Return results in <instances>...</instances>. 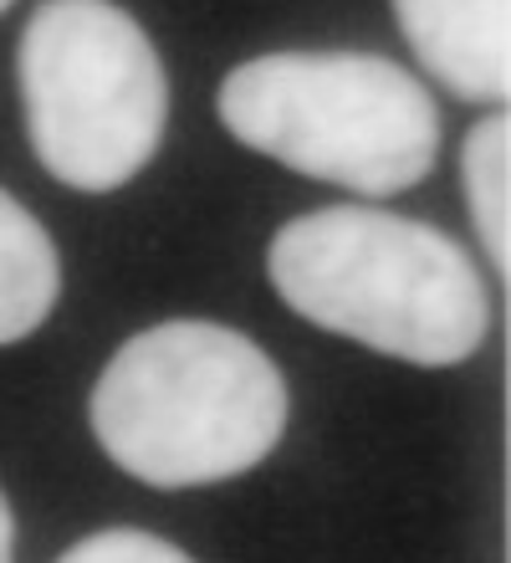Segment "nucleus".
<instances>
[{
	"label": "nucleus",
	"instance_id": "obj_1",
	"mask_svg": "<svg viewBox=\"0 0 511 563\" xmlns=\"http://www.w3.org/2000/svg\"><path fill=\"white\" fill-rule=\"evenodd\" d=\"M271 282L307 323L424 369L486 343L491 297L455 236L374 206L297 216L271 241Z\"/></svg>",
	"mask_w": 511,
	"mask_h": 563
},
{
	"label": "nucleus",
	"instance_id": "obj_2",
	"mask_svg": "<svg viewBox=\"0 0 511 563\" xmlns=\"http://www.w3.org/2000/svg\"><path fill=\"white\" fill-rule=\"evenodd\" d=\"M287 430V385L225 323L175 318L129 339L92 389V435L148 487H210L251 472Z\"/></svg>",
	"mask_w": 511,
	"mask_h": 563
},
{
	"label": "nucleus",
	"instance_id": "obj_3",
	"mask_svg": "<svg viewBox=\"0 0 511 563\" xmlns=\"http://www.w3.org/2000/svg\"><path fill=\"white\" fill-rule=\"evenodd\" d=\"M220 123L266 159L358 195L414 190L440 159V108L414 73L368 52H277L241 62Z\"/></svg>",
	"mask_w": 511,
	"mask_h": 563
},
{
	"label": "nucleus",
	"instance_id": "obj_4",
	"mask_svg": "<svg viewBox=\"0 0 511 563\" xmlns=\"http://www.w3.org/2000/svg\"><path fill=\"white\" fill-rule=\"evenodd\" d=\"M31 148L52 179L88 195L129 185L164 139L169 77L113 0H42L15 52Z\"/></svg>",
	"mask_w": 511,
	"mask_h": 563
},
{
	"label": "nucleus",
	"instance_id": "obj_5",
	"mask_svg": "<svg viewBox=\"0 0 511 563\" xmlns=\"http://www.w3.org/2000/svg\"><path fill=\"white\" fill-rule=\"evenodd\" d=\"M409 52L466 103H507L511 0H395Z\"/></svg>",
	"mask_w": 511,
	"mask_h": 563
},
{
	"label": "nucleus",
	"instance_id": "obj_6",
	"mask_svg": "<svg viewBox=\"0 0 511 563\" xmlns=\"http://www.w3.org/2000/svg\"><path fill=\"white\" fill-rule=\"evenodd\" d=\"M62 292L57 246L21 200L0 190V349L46 323Z\"/></svg>",
	"mask_w": 511,
	"mask_h": 563
},
{
	"label": "nucleus",
	"instance_id": "obj_7",
	"mask_svg": "<svg viewBox=\"0 0 511 563\" xmlns=\"http://www.w3.org/2000/svg\"><path fill=\"white\" fill-rule=\"evenodd\" d=\"M460 179H466L470 221L481 231L491 267L507 272L511 262V119L491 113L476 123L460 148Z\"/></svg>",
	"mask_w": 511,
	"mask_h": 563
},
{
	"label": "nucleus",
	"instance_id": "obj_8",
	"mask_svg": "<svg viewBox=\"0 0 511 563\" xmlns=\"http://www.w3.org/2000/svg\"><path fill=\"white\" fill-rule=\"evenodd\" d=\"M57 563H195L190 553H179L175 543L144 533V528H108L62 553Z\"/></svg>",
	"mask_w": 511,
	"mask_h": 563
},
{
	"label": "nucleus",
	"instance_id": "obj_9",
	"mask_svg": "<svg viewBox=\"0 0 511 563\" xmlns=\"http://www.w3.org/2000/svg\"><path fill=\"white\" fill-rule=\"evenodd\" d=\"M11 553H15V518H11L5 492H0V563H11Z\"/></svg>",
	"mask_w": 511,
	"mask_h": 563
},
{
	"label": "nucleus",
	"instance_id": "obj_10",
	"mask_svg": "<svg viewBox=\"0 0 511 563\" xmlns=\"http://www.w3.org/2000/svg\"><path fill=\"white\" fill-rule=\"evenodd\" d=\"M5 5H15V0H0V11H5Z\"/></svg>",
	"mask_w": 511,
	"mask_h": 563
}]
</instances>
